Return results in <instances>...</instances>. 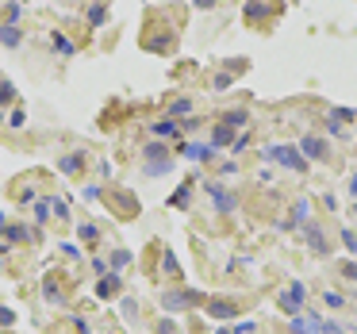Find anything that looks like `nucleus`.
I'll return each instance as SVG.
<instances>
[{
	"label": "nucleus",
	"mask_w": 357,
	"mask_h": 334,
	"mask_svg": "<svg viewBox=\"0 0 357 334\" xmlns=\"http://www.w3.org/2000/svg\"><path fill=\"white\" fill-rule=\"evenodd\" d=\"M265 161H281L288 169H303V165H307V158L296 154L292 146H269V150H265Z\"/></svg>",
	"instance_id": "nucleus-1"
},
{
	"label": "nucleus",
	"mask_w": 357,
	"mask_h": 334,
	"mask_svg": "<svg viewBox=\"0 0 357 334\" xmlns=\"http://www.w3.org/2000/svg\"><path fill=\"white\" fill-rule=\"evenodd\" d=\"M303 296H307V288H303L300 280H292V284H288V292L281 296V300H277V304H281V311H288V315H296V311L303 307Z\"/></svg>",
	"instance_id": "nucleus-2"
},
{
	"label": "nucleus",
	"mask_w": 357,
	"mask_h": 334,
	"mask_svg": "<svg viewBox=\"0 0 357 334\" xmlns=\"http://www.w3.org/2000/svg\"><path fill=\"white\" fill-rule=\"evenodd\" d=\"M146 169H150V173H165V169H169V158H165V146L161 142L146 146Z\"/></svg>",
	"instance_id": "nucleus-3"
},
{
	"label": "nucleus",
	"mask_w": 357,
	"mask_h": 334,
	"mask_svg": "<svg viewBox=\"0 0 357 334\" xmlns=\"http://www.w3.org/2000/svg\"><path fill=\"white\" fill-rule=\"evenodd\" d=\"M300 150H303V158H311V161H323V158H327V142H323V138H315V134H307V138H303Z\"/></svg>",
	"instance_id": "nucleus-4"
},
{
	"label": "nucleus",
	"mask_w": 357,
	"mask_h": 334,
	"mask_svg": "<svg viewBox=\"0 0 357 334\" xmlns=\"http://www.w3.org/2000/svg\"><path fill=\"white\" fill-rule=\"evenodd\" d=\"M208 196L215 200V207H219V211H234V196H230L227 189H219L215 181H208Z\"/></svg>",
	"instance_id": "nucleus-5"
},
{
	"label": "nucleus",
	"mask_w": 357,
	"mask_h": 334,
	"mask_svg": "<svg viewBox=\"0 0 357 334\" xmlns=\"http://www.w3.org/2000/svg\"><path fill=\"white\" fill-rule=\"evenodd\" d=\"M185 158H192V161H208V158H215V150L212 146H204V142H181L177 146Z\"/></svg>",
	"instance_id": "nucleus-6"
},
{
	"label": "nucleus",
	"mask_w": 357,
	"mask_h": 334,
	"mask_svg": "<svg viewBox=\"0 0 357 334\" xmlns=\"http://www.w3.org/2000/svg\"><path fill=\"white\" fill-rule=\"evenodd\" d=\"M196 300H200V292H169L165 296V311H181V307L196 304Z\"/></svg>",
	"instance_id": "nucleus-7"
},
{
	"label": "nucleus",
	"mask_w": 357,
	"mask_h": 334,
	"mask_svg": "<svg viewBox=\"0 0 357 334\" xmlns=\"http://www.w3.org/2000/svg\"><path fill=\"white\" fill-rule=\"evenodd\" d=\"M234 138H238V134H234V127H227V123H219L212 131V146H234Z\"/></svg>",
	"instance_id": "nucleus-8"
},
{
	"label": "nucleus",
	"mask_w": 357,
	"mask_h": 334,
	"mask_svg": "<svg viewBox=\"0 0 357 334\" xmlns=\"http://www.w3.org/2000/svg\"><path fill=\"white\" fill-rule=\"evenodd\" d=\"M303 238H307V246H311L315 254H327V242H323V231H319V227L307 223V227H303Z\"/></svg>",
	"instance_id": "nucleus-9"
},
{
	"label": "nucleus",
	"mask_w": 357,
	"mask_h": 334,
	"mask_svg": "<svg viewBox=\"0 0 357 334\" xmlns=\"http://www.w3.org/2000/svg\"><path fill=\"white\" fill-rule=\"evenodd\" d=\"M307 215H311V200H296V207H292V219H288V223H307Z\"/></svg>",
	"instance_id": "nucleus-10"
},
{
	"label": "nucleus",
	"mask_w": 357,
	"mask_h": 334,
	"mask_svg": "<svg viewBox=\"0 0 357 334\" xmlns=\"http://www.w3.org/2000/svg\"><path fill=\"white\" fill-rule=\"evenodd\" d=\"M208 311H212L215 319H230V315H234L238 307H234V304H227V300H219V304H208Z\"/></svg>",
	"instance_id": "nucleus-11"
},
{
	"label": "nucleus",
	"mask_w": 357,
	"mask_h": 334,
	"mask_svg": "<svg viewBox=\"0 0 357 334\" xmlns=\"http://www.w3.org/2000/svg\"><path fill=\"white\" fill-rule=\"evenodd\" d=\"M19 39H23V35L15 31V23H4V27H0V43L4 46H19Z\"/></svg>",
	"instance_id": "nucleus-12"
},
{
	"label": "nucleus",
	"mask_w": 357,
	"mask_h": 334,
	"mask_svg": "<svg viewBox=\"0 0 357 334\" xmlns=\"http://www.w3.org/2000/svg\"><path fill=\"white\" fill-rule=\"evenodd\" d=\"M50 46H54L58 54H66V58H70V54H73V43H70V39H66V35H58V31H54V35H50Z\"/></svg>",
	"instance_id": "nucleus-13"
},
{
	"label": "nucleus",
	"mask_w": 357,
	"mask_h": 334,
	"mask_svg": "<svg viewBox=\"0 0 357 334\" xmlns=\"http://www.w3.org/2000/svg\"><path fill=\"white\" fill-rule=\"evenodd\" d=\"M223 123H227V127H242V123H246V112H242V108H230L227 116H223Z\"/></svg>",
	"instance_id": "nucleus-14"
},
{
	"label": "nucleus",
	"mask_w": 357,
	"mask_h": 334,
	"mask_svg": "<svg viewBox=\"0 0 357 334\" xmlns=\"http://www.w3.org/2000/svg\"><path fill=\"white\" fill-rule=\"evenodd\" d=\"M88 23H92V27H100V23H104V4H92V12H88Z\"/></svg>",
	"instance_id": "nucleus-15"
},
{
	"label": "nucleus",
	"mask_w": 357,
	"mask_h": 334,
	"mask_svg": "<svg viewBox=\"0 0 357 334\" xmlns=\"http://www.w3.org/2000/svg\"><path fill=\"white\" fill-rule=\"evenodd\" d=\"M154 134H177V123H173V119H161L154 127Z\"/></svg>",
	"instance_id": "nucleus-16"
},
{
	"label": "nucleus",
	"mask_w": 357,
	"mask_h": 334,
	"mask_svg": "<svg viewBox=\"0 0 357 334\" xmlns=\"http://www.w3.org/2000/svg\"><path fill=\"white\" fill-rule=\"evenodd\" d=\"M342 242H346V250H350V254H357V234H354V231H342Z\"/></svg>",
	"instance_id": "nucleus-17"
},
{
	"label": "nucleus",
	"mask_w": 357,
	"mask_h": 334,
	"mask_svg": "<svg viewBox=\"0 0 357 334\" xmlns=\"http://www.w3.org/2000/svg\"><path fill=\"white\" fill-rule=\"evenodd\" d=\"M12 96H15V88L8 85V81H0V104H8Z\"/></svg>",
	"instance_id": "nucleus-18"
},
{
	"label": "nucleus",
	"mask_w": 357,
	"mask_h": 334,
	"mask_svg": "<svg viewBox=\"0 0 357 334\" xmlns=\"http://www.w3.org/2000/svg\"><path fill=\"white\" fill-rule=\"evenodd\" d=\"M192 112V100H177L173 104V116H188Z\"/></svg>",
	"instance_id": "nucleus-19"
},
{
	"label": "nucleus",
	"mask_w": 357,
	"mask_h": 334,
	"mask_svg": "<svg viewBox=\"0 0 357 334\" xmlns=\"http://www.w3.org/2000/svg\"><path fill=\"white\" fill-rule=\"evenodd\" d=\"M323 304L327 307H342V296H338V292H323Z\"/></svg>",
	"instance_id": "nucleus-20"
},
{
	"label": "nucleus",
	"mask_w": 357,
	"mask_h": 334,
	"mask_svg": "<svg viewBox=\"0 0 357 334\" xmlns=\"http://www.w3.org/2000/svg\"><path fill=\"white\" fill-rule=\"evenodd\" d=\"M212 85H215V92H223V88H230V73H219V77H215Z\"/></svg>",
	"instance_id": "nucleus-21"
},
{
	"label": "nucleus",
	"mask_w": 357,
	"mask_h": 334,
	"mask_svg": "<svg viewBox=\"0 0 357 334\" xmlns=\"http://www.w3.org/2000/svg\"><path fill=\"white\" fill-rule=\"evenodd\" d=\"M161 269H165V273H177V258H173V254H165V258H161Z\"/></svg>",
	"instance_id": "nucleus-22"
},
{
	"label": "nucleus",
	"mask_w": 357,
	"mask_h": 334,
	"mask_svg": "<svg viewBox=\"0 0 357 334\" xmlns=\"http://www.w3.org/2000/svg\"><path fill=\"white\" fill-rule=\"evenodd\" d=\"M246 15H250V19H261V15H265V4H250V8H246Z\"/></svg>",
	"instance_id": "nucleus-23"
},
{
	"label": "nucleus",
	"mask_w": 357,
	"mask_h": 334,
	"mask_svg": "<svg viewBox=\"0 0 357 334\" xmlns=\"http://www.w3.org/2000/svg\"><path fill=\"white\" fill-rule=\"evenodd\" d=\"M8 123H12L15 131H19V127H23V123H27V116H23V112H12V119H8Z\"/></svg>",
	"instance_id": "nucleus-24"
},
{
	"label": "nucleus",
	"mask_w": 357,
	"mask_h": 334,
	"mask_svg": "<svg viewBox=\"0 0 357 334\" xmlns=\"http://www.w3.org/2000/svg\"><path fill=\"white\" fill-rule=\"evenodd\" d=\"M35 219H39V223H46V219H50V203H39V211H35Z\"/></svg>",
	"instance_id": "nucleus-25"
},
{
	"label": "nucleus",
	"mask_w": 357,
	"mask_h": 334,
	"mask_svg": "<svg viewBox=\"0 0 357 334\" xmlns=\"http://www.w3.org/2000/svg\"><path fill=\"white\" fill-rule=\"evenodd\" d=\"M96 292H100V296H112V292H115V280H100V288H96Z\"/></svg>",
	"instance_id": "nucleus-26"
},
{
	"label": "nucleus",
	"mask_w": 357,
	"mask_h": 334,
	"mask_svg": "<svg viewBox=\"0 0 357 334\" xmlns=\"http://www.w3.org/2000/svg\"><path fill=\"white\" fill-rule=\"evenodd\" d=\"M19 12H23L19 4H8V23H15V19H19Z\"/></svg>",
	"instance_id": "nucleus-27"
},
{
	"label": "nucleus",
	"mask_w": 357,
	"mask_h": 334,
	"mask_svg": "<svg viewBox=\"0 0 357 334\" xmlns=\"http://www.w3.org/2000/svg\"><path fill=\"white\" fill-rule=\"evenodd\" d=\"M77 161H81V154H70V158L62 161V169H77Z\"/></svg>",
	"instance_id": "nucleus-28"
},
{
	"label": "nucleus",
	"mask_w": 357,
	"mask_h": 334,
	"mask_svg": "<svg viewBox=\"0 0 357 334\" xmlns=\"http://www.w3.org/2000/svg\"><path fill=\"white\" fill-rule=\"evenodd\" d=\"M81 238H85V242H96V227H81Z\"/></svg>",
	"instance_id": "nucleus-29"
},
{
	"label": "nucleus",
	"mask_w": 357,
	"mask_h": 334,
	"mask_svg": "<svg viewBox=\"0 0 357 334\" xmlns=\"http://www.w3.org/2000/svg\"><path fill=\"white\" fill-rule=\"evenodd\" d=\"M342 273L350 276V280H357V265H354V262H346V265H342Z\"/></svg>",
	"instance_id": "nucleus-30"
},
{
	"label": "nucleus",
	"mask_w": 357,
	"mask_h": 334,
	"mask_svg": "<svg viewBox=\"0 0 357 334\" xmlns=\"http://www.w3.org/2000/svg\"><path fill=\"white\" fill-rule=\"evenodd\" d=\"M196 8H215V0H196Z\"/></svg>",
	"instance_id": "nucleus-31"
},
{
	"label": "nucleus",
	"mask_w": 357,
	"mask_h": 334,
	"mask_svg": "<svg viewBox=\"0 0 357 334\" xmlns=\"http://www.w3.org/2000/svg\"><path fill=\"white\" fill-rule=\"evenodd\" d=\"M354 215H357V203H354Z\"/></svg>",
	"instance_id": "nucleus-32"
}]
</instances>
